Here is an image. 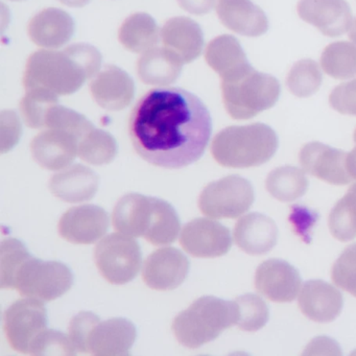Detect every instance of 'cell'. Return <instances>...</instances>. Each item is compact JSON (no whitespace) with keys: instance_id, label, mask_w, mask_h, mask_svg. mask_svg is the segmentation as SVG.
<instances>
[{"instance_id":"cell-41","label":"cell","mask_w":356,"mask_h":356,"mask_svg":"<svg viewBox=\"0 0 356 356\" xmlns=\"http://www.w3.org/2000/svg\"><path fill=\"white\" fill-rule=\"evenodd\" d=\"M97 314L89 312H81L72 318L68 328V337L76 353L87 354V341L93 327L99 322Z\"/></svg>"},{"instance_id":"cell-25","label":"cell","mask_w":356,"mask_h":356,"mask_svg":"<svg viewBox=\"0 0 356 356\" xmlns=\"http://www.w3.org/2000/svg\"><path fill=\"white\" fill-rule=\"evenodd\" d=\"M183 62L165 47H154L143 53L137 62L141 82L152 86H168L178 80Z\"/></svg>"},{"instance_id":"cell-4","label":"cell","mask_w":356,"mask_h":356,"mask_svg":"<svg viewBox=\"0 0 356 356\" xmlns=\"http://www.w3.org/2000/svg\"><path fill=\"white\" fill-rule=\"evenodd\" d=\"M237 318L236 302L204 296L174 318L172 328L181 345L197 349L218 339L222 331L236 325Z\"/></svg>"},{"instance_id":"cell-44","label":"cell","mask_w":356,"mask_h":356,"mask_svg":"<svg viewBox=\"0 0 356 356\" xmlns=\"http://www.w3.org/2000/svg\"><path fill=\"white\" fill-rule=\"evenodd\" d=\"M316 218H318V216H316V212L312 211L308 208L299 205L291 207L289 220L295 227L296 233L303 236L306 243H309L307 236L309 235V230L316 222Z\"/></svg>"},{"instance_id":"cell-16","label":"cell","mask_w":356,"mask_h":356,"mask_svg":"<svg viewBox=\"0 0 356 356\" xmlns=\"http://www.w3.org/2000/svg\"><path fill=\"white\" fill-rule=\"evenodd\" d=\"M78 149L79 139L72 133L60 129L47 128L31 143L35 161L49 170L68 168L78 156Z\"/></svg>"},{"instance_id":"cell-2","label":"cell","mask_w":356,"mask_h":356,"mask_svg":"<svg viewBox=\"0 0 356 356\" xmlns=\"http://www.w3.org/2000/svg\"><path fill=\"white\" fill-rule=\"evenodd\" d=\"M279 147L276 132L261 122L248 126H232L216 135L211 154L220 165L249 168L270 161Z\"/></svg>"},{"instance_id":"cell-23","label":"cell","mask_w":356,"mask_h":356,"mask_svg":"<svg viewBox=\"0 0 356 356\" xmlns=\"http://www.w3.org/2000/svg\"><path fill=\"white\" fill-rule=\"evenodd\" d=\"M163 47L174 53L183 64L191 63L201 56L204 47V33L195 20L188 17H174L164 24L161 30Z\"/></svg>"},{"instance_id":"cell-10","label":"cell","mask_w":356,"mask_h":356,"mask_svg":"<svg viewBox=\"0 0 356 356\" xmlns=\"http://www.w3.org/2000/svg\"><path fill=\"white\" fill-rule=\"evenodd\" d=\"M180 245L193 257L216 258L226 255L232 245L230 230L209 218H195L185 225Z\"/></svg>"},{"instance_id":"cell-42","label":"cell","mask_w":356,"mask_h":356,"mask_svg":"<svg viewBox=\"0 0 356 356\" xmlns=\"http://www.w3.org/2000/svg\"><path fill=\"white\" fill-rule=\"evenodd\" d=\"M329 104L339 113L356 116V79L335 87L329 95Z\"/></svg>"},{"instance_id":"cell-45","label":"cell","mask_w":356,"mask_h":356,"mask_svg":"<svg viewBox=\"0 0 356 356\" xmlns=\"http://www.w3.org/2000/svg\"><path fill=\"white\" fill-rule=\"evenodd\" d=\"M179 6L193 15H205L213 9L216 0H177Z\"/></svg>"},{"instance_id":"cell-37","label":"cell","mask_w":356,"mask_h":356,"mask_svg":"<svg viewBox=\"0 0 356 356\" xmlns=\"http://www.w3.org/2000/svg\"><path fill=\"white\" fill-rule=\"evenodd\" d=\"M0 253H1V257H0L1 289H14V280L18 270L32 255L22 241L12 237L3 239Z\"/></svg>"},{"instance_id":"cell-38","label":"cell","mask_w":356,"mask_h":356,"mask_svg":"<svg viewBox=\"0 0 356 356\" xmlns=\"http://www.w3.org/2000/svg\"><path fill=\"white\" fill-rule=\"evenodd\" d=\"M45 128L60 129L72 133L80 143L81 139L90 132L95 126L82 114L63 106L56 105L47 113Z\"/></svg>"},{"instance_id":"cell-21","label":"cell","mask_w":356,"mask_h":356,"mask_svg":"<svg viewBox=\"0 0 356 356\" xmlns=\"http://www.w3.org/2000/svg\"><path fill=\"white\" fill-rule=\"evenodd\" d=\"M74 34V22L70 14L57 8L37 13L29 22L31 40L44 49H60L70 42Z\"/></svg>"},{"instance_id":"cell-35","label":"cell","mask_w":356,"mask_h":356,"mask_svg":"<svg viewBox=\"0 0 356 356\" xmlns=\"http://www.w3.org/2000/svg\"><path fill=\"white\" fill-rule=\"evenodd\" d=\"M58 105V95L45 89H31L20 103V111L29 128H45L47 113Z\"/></svg>"},{"instance_id":"cell-11","label":"cell","mask_w":356,"mask_h":356,"mask_svg":"<svg viewBox=\"0 0 356 356\" xmlns=\"http://www.w3.org/2000/svg\"><path fill=\"white\" fill-rule=\"evenodd\" d=\"M302 278L299 270L282 259L266 260L255 273L258 293L276 303L293 302L299 293Z\"/></svg>"},{"instance_id":"cell-20","label":"cell","mask_w":356,"mask_h":356,"mask_svg":"<svg viewBox=\"0 0 356 356\" xmlns=\"http://www.w3.org/2000/svg\"><path fill=\"white\" fill-rule=\"evenodd\" d=\"M216 14L222 26L245 37H260L270 28L268 16L252 0H218Z\"/></svg>"},{"instance_id":"cell-50","label":"cell","mask_w":356,"mask_h":356,"mask_svg":"<svg viewBox=\"0 0 356 356\" xmlns=\"http://www.w3.org/2000/svg\"><path fill=\"white\" fill-rule=\"evenodd\" d=\"M11 1H24V0H11Z\"/></svg>"},{"instance_id":"cell-32","label":"cell","mask_w":356,"mask_h":356,"mask_svg":"<svg viewBox=\"0 0 356 356\" xmlns=\"http://www.w3.org/2000/svg\"><path fill=\"white\" fill-rule=\"evenodd\" d=\"M118 145L110 133L93 128L79 143L78 155L92 165L111 163L118 155Z\"/></svg>"},{"instance_id":"cell-9","label":"cell","mask_w":356,"mask_h":356,"mask_svg":"<svg viewBox=\"0 0 356 356\" xmlns=\"http://www.w3.org/2000/svg\"><path fill=\"white\" fill-rule=\"evenodd\" d=\"M47 329V312L43 301L17 300L3 314V330L12 349L31 354L37 339Z\"/></svg>"},{"instance_id":"cell-15","label":"cell","mask_w":356,"mask_h":356,"mask_svg":"<svg viewBox=\"0 0 356 356\" xmlns=\"http://www.w3.org/2000/svg\"><path fill=\"white\" fill-rule=\"evenodd\" d=\"M347 153L324 143H306L299 154L300 163L308 174L329 184H349L353 179L346 166Z\"/></svg>"},{"instance_id":"cell-6","label":"cell","mask_w":356,"mask_h":356,"mask_svg":"<svg viewBox=\"0 0 356 356\" xmlns=\"http://www.w3.org/2000/svg\"><path fill=\"white\" fill-rule=\"evenodd\" d=\"M74 284V275L66 264L29 257L18 270L14 289L24 298L54 301L67 293Z\"/></svg>"},{"instance_id":"cell-29","label":"cell","mask_w":356,"mask_h":356,"mask_svg":"<svg viewBox=\"0 0 356 356\" xmlns=\"http://www.w3.org/2000/svg\"><path fill=\"white\" fill-rule=\"evenodd\" d=\"M180 228L176 209L164 200L152 197L149 224L143 237L152 245H168L176 241Z\"/></svg>"},{"instance_id":"cell-40","label":"cell","mask_w":356,"mask_h":356,"mask_svg":"<svg viewBox=\"0 0 356 356\" xmlns=\"http://www.w3.org/2000/svg\"><path fill=\"white\" fill-rule=\"evenodd\" d=\"M76 351L70 341L60 331L47 329L31 350V355H76Z\"/></svg>"},{"instance_id":"cell-7","label":"cell","mask_w":356,"mask_h":356,"mask_svg":"<svg viewBox=\"0 0 356 356\" xmlns=\"http://www.w3.org/2000/svg\"><path fill=\"white\" fill-rule=\"evenodd\" d=\"M95 262L108 282L127 284L134 280L140 270L143 262L140 245L132 236L112 233L95 247Z\"/></svg>"},{"instance_id":"cell-8","label":"cell","mask_w":356,"mask_h":356,"mask_svg":"<svg viewBox=\"0 0 356 356\" xmlns=\"http://www.w3.org/2000/svg\"><path fill=\"white\" fill-rule=\"evenodd\" d=\"M255 191L247 179L231 175L208 184L199 197V208L208 218H236L253 205Z\"/></svg>"},{"instance_id":"cell-3","label":"cell","mask_w":356,"mask_h":356,"mask_svg":"<svg viewBox=\"0 0 356 356\" xmlns=\"http://www.w3.org/2000/svg\"><path fill=\"white\" fill-rule=\"evenodd\" d=\"M92 76L72 44L63 51L42 49L32 54L26 62L24 86L26 90L45 89L58 97L70 95Z\"/></svg>"},{"instance_id":"cell-17","label":"cell","mask_w":356,"mask_h":356,"mask_svg":"<svg viewBox=\"0 0 356 356\" xmlns=\"http://www.w3.org/2000/svg\"><path fill=\"white\" fill-rule=\"evenodd\" d=\"M136 337V327L127 318H113L99 321L89 335L87 354L97 356L129 355Z\"/></svg>"},{"instance_id":"cell-28","label":"cell","mask_w":356,"mask_h":356,"mask_svg":"<svg viewBox=\"0 0 356 356\" xmlns=\"http://www.w3.org/2000/svg\"><path fill=\"white\" fill-rule=\"evenodd\" d=\"M161 32L156 20L147 13H135L129 16L118 31L120 44L135 54H143L154 49L159 42Z\"/></svg>"},{"instance_id":"cell-36","label":"cell","mask_w":356,"mask_h":356,"mask_svg":"<svg viewBox=\"0 0 356 356\" xmlns=\"http://www.w3.org/2000/svg\"><path fill=\"white\" fill-rule=\"evenodd\" d=\"M238 308V328L247 332H255L266 326L270 318L268 304L254 293L239 296L234 300Z\"/></svg>"},{"instance_id":"cell-24","label":"cell","mask_w":356,"mask_h":356,"mask_svg":"<svg viewBox=\"0 0 356 356\" xmlns=\"http://www.w3.org/2000/svg\"><path fill=\"white\" fill-rule=\"evenodd\" d=\"M99 185L97 172L82 164L64 168L49 181L51 193L67 203H82L93 199Z\"/></svg>"},{"instance_id":"cell-12","label":"cell","mask_w":356,"mask_h":356,"mask_svg":"<svg viewBox=\"0 0 356 356\" xmlns=\"http://www.w3.org/2000/svg\"><path fill=\"white\" fill-rule=\"evenodd\" d=\"M109 216L97 205L70 208L62 216L58 231L65 241L76 245L97 243L107 233Z\"/></svg>"},{"instance_id":"cell-31","label":"cell","mask_w":356,"mask_h":356,"mask_svg":"<svg viewBox=\"0 0 356 356\" xmlns=\"http://www.w3.org/2000/svg\"><path fill=\"white\" fill-rule=\"evenodd\" d=\"M323 70L335 80L356 76V45L347 41L333 42L321 55Z\"/></svg>"},{"instance_id":"cell-13","label":"cell","mask_w":356,"mask_h":356,"mask_svg":"<svg viewBox=\"0 0 356 356\" xmlns=\"http://www.w3.org/2000/svg\"><path fill=\"white\" fill-rule=\"evenodd\" d=\"M297 12L303 22L330 38L347 33L353 22L351 8L346 0H299Z\"/></svg>"},{"instance_id":"cell-5","label":"cell","mask_w":356,"mask_h":356,"mask_svg":"<svg viewBox=\"0 0 356 356\" xmlns=\"http://www.w3.org/2000/svg\"><path fill=\"white\" fill-rule=\"evenodd\" d=\"M222 103L227 113L236 120H251L276 105L281 85L272 74L253 66L231 78L220 80Z\"/></svg>"},{"instance_id":"cell-19","label":"cell","mask_w":356,"mask_h":356,"mask_svg":"<svg viewBox=\"0 0 356 356\" xmlns=\"http://www.w3.org/2000/svg\"><path fill=\"white\" fill-rule=\"evenodd\" d=\"M302 314L316 323H330L341 314L343 298L341 291L324 280L306 281L300 291Z\"/></svg>"},{"instance_id":"cell-14","label":"cell","mask_w":356,"mask_h":356,"mask_svg":"<svg viewBox=\"0 0 356 356\" xmlns=\"http://www.w3.org/2000/svg\"><path fill=\"white\" fill-rule=\"evenodd\" d=\"M189 272V260L176 248H163L145 260L143 279L149 289L172 291L180 286Z\"/></svg>"},{"instance_id":"cell-46","label":"cell","mask_w":356,"mask_h":356,"mask_svg":"<svg viewBox=\"0 0 356 356\" xmlns=\"http://www.w3.org/2000/svg\"><path fill=\"white\" fill-rule=\"evenodd\" d=\"M346 166H347L348 174L353 180H356V147L347 154Z\"/></svg>"},{"instance_id":"cell-34","label":"cell","mask_w":356,"mask_h":356,"mask_svg":"<svg viewBox=\"0 0 356 356\" xmlns=\"http://www.w3.org/2000/svg\"><path fill=\"white\" fill-rule=\"evenodd\" d=\"M323 74L318 63L312 59H303L293 64L286 76V86L295 97L305 99L320 89Z\"/></svg>"},{"instance_id":"cell-22","label":"cell","mask_w":356,"mask_h":356,"mask_svg":"<svg viewBox=\"0 0 356 356\" xmlns=\"http://www.w3.org/2000/svg\"><path fill=\"white\" fill-rule=\"evenodd\" d=\"M277 241L278 228L276 222L259 212H252L243 216L235 225V243L249 255L268 254L277 245Z\"/></svg>"},{"instance_id":"cell-47","label":"cell","mask_w":356,"mask_h":356,"mask_svg":"<svg viewBox=\"0 0 356 356\" xmlns=\"http://www.w3.org/2000/svg\"><path fill=\"white\" fill-rule=\"evenodd\" d=\"M58 1L70 8H83L90 3V0H58Z\"/></svg>"},{"instance_id":"cell-33","label":"cell","mask_w":356,"mask_h":356,"mask_svg":"<svg viewBox=\"0 0 356 356\" xmlns=\"http://www.w3.org/2000/svg\"><path fill=\"white\" fill-rule=\"evenodd\" d=\"M331 234L337 241H350L356 237V183L335 204L328 220Z\"/></svg>"},{"instance_id":"cell-30","label":"cell","mask_w":356,"mask_h":356,"mask_svg":"<svg viewBox=\"0 0 356 356\" xmlns=\"http://www.w3.org/2000/svg\"><path fill=\"white\" fill-rule=\"evenodd\" d=\"M309 182L303 170L295 166H281L272 170L266 180V191L280 202H293L307 191Z\"/></svg>"},{"instance_id":"cell-49","label":"cell","mask_w":356,"mask_h":356,"mask_svg":"<svg viewBox=\"0 0 356 356\" xmlns=\"http://www.w3.org/2000/svg\"><path fill=\"white\" fill-rule=\"evenodd\" d=\"M353 139H354V143H356V129H355V131H354Z\"/></svg>"},{"instance_id":"cell-39","label":"cell","mask_w":356,"mask_h":356,"mask_svg":"<svg viewBox=\"0 0 356 356\" xmlns=\"http://www.w3.org/2000/svg\"><path fill=\"white\" fill-rule=\"evenodd\" d=\"M331 278L337 286L356 297V243L343 250L331 270Z\"/></svg>"},{"instance_id":"cell-48","label":"cell","mask_w":356,"mask_h":356,"mask_svg":"<svg viewBox=\"0 0 356 356\" xmlns=\"http://www.w3.org/2000/svg\"><path fill=\"white\" fill-rule=\"evenodd\" d=\"M349 38L356 45V18L354 20L353 24H352L351 30H350Z\"/></svg>"},{"instance_id":"cell-18","label":"cell","mask_w":356,"mask_h":356,"mask_svg":"<svg viewBox=\"0 0 356 356\" xmlns=\"http://www.w3.org/2000/svg\"><path fill=\"white\" fill-rule=\"evenodd\" d=\"M91 95L99 107L120 111L132 103L135 84L130 76L118 66L108 65L91 81Z\"/></svg>"},{"instance_id":"cell-27","label":"cell","mask_w":356,"mask_h":356,"mask_svg":"<svg viewBox=\"0 0 356 356\" xmlns=\"http://www.w3.org/2000/svg\"><path fill=\"white\" fill-rule=\"evenodd\" d=\"M152 197L128 193L114 207L112 220L116 231L132 237L145 236L151 212Z\"/></svg>"},{"instance_id":"cell-43","label":"cell","mask_w":356,"mask_h":356,"mask_svg":"<svg viewBox=\"0 0 356 356\" xmlns=\"http://www.w3.org/2000/svg\"><path fill=\"white\" fill-rule=\"evenodd\" d=\"M22 124L15 112H1V153L5 154L11 151L22 136Z\"/></svg>"},{"instance_id":"cell-26","label":"cell","mask_w":356,"mask_h":356,"mask_svg":"<svg viewBox=\"0 0 356 356\" xmlns=\"http://www.w3.org/2000/svg\"><path fill=\"white\" fill-rule=\"evenodd\" d=\"M206 63L222 79L231 78L251 66L241 42L231 35L210 41L205 51Z\"/></svg>"},{"instance_id":"cell-1","label":"cell","mask_w":356,"mask_h":356,"mask_svg":"<svg viewBox=\"0 0 356 356\" xmlns=\"http://www.w3.org/2000/svg\"><path fill=\"white\" fill-rule=\"evenodd\" d=\"M212 133L209 110L181 88L145 93L133 108L129 135L136 153L158 168L178 170L197 162Z\"/></svg>"}]
</instances>
